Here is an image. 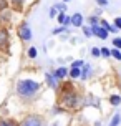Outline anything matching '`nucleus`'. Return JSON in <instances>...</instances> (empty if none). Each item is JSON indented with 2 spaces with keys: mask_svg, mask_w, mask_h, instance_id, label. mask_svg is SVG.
<instances>
[{
  "mask_svg": "<svg viewBox=\"0 0 121 126\" xmlns=\"http://www.w3.org/2000/svg\"><path fill=\"white\" fill-rule=\"evenodd\" d=\"M38 91H40V83L35 80L25 78V80H20L17 83V93L22 98H33Z\"/></svg>",
  "mask_w": 121,
  "mask_h": 126,
  "instance_id": "f257e3e1",
  "label": "nucleus"
},
{
  "mask_svg": "<svg viewBox=\"0 0 121 126\" xmlns=\"http://www.w3.org/2000/svg\"><path fill=\"white\" fill-rule=\"evenodd\" d=\"M60 101H61V105H63L65 108L73 110V108H76L78 105H80V96L71 90V86H65V91L61 93Z\"/></svg>",
  "mask_w": 121,
  "mask_h": 126,
  "instance_id": "f03ea898",
  "label": "nucleus"
},
{
  "mask_svg": "<svg viewBox=\"0 0 121 126\" xmlns=\"http://www.w3.org/2000/svg\"><path fill=\"white\" fill-rule=\"evenodd\" d=\"M20 126H45L43 120L37 116V114H30V116H27L23 118V121L20 123Z\"/></svg>",
  "mask_w": 121,
  "mask_h": 126,
  "instance_id": "7ed1b4c3",
  "label": "nucleus"
},
{
  "mask_svg": "<svg viewBox=\"0 0 121 126\" xmlns=\"http://www.w3.org/2000/svg\"><path fill=\"white\" fill-rule=\"evenodd\" d=\"M18 35L23 42H28V40L32 38V30H30L28 23H22V25L18 27Z\"/></svg>",
  "mask_w": 121,
  "mask_h": 126,
  "instance_id": "20e7f679",
  "label": "nucleus"
},
{
  "mask_svg": "<svg viewBox=\"0 0 121 126\" xmlns=\"http://www.w3.org/2000/svg\"><path fill=\"white\" fill-rule=\"evenodd\" d=\"M8 42H10L8 32L5 28H0V50H7L8 48Z\"/></svg>",
  "mask_w": 121,
  "mask_h": 126,
  "instance_id": "39448f33",
  "label": "nucleus"
},
{
  "mask_svg": "<svg viewBox=\"0 0 121 126\" xmlns=\"http://www.w3.org/2000/svg\"><path fill=\"white\" fill-rule=\"evenodd\" d=\"M91 32H93V35H96V37L101 38V40H106L108 38V30H105L101 25H93L91 27Z\"/></svg>",
  "mask_w": 121,
  "mask_h": 126,
  "instance_id": "423d86ee",
  "label": "nucleus"
},
{
  "mask_svg": "<svg viewBox=\"0 0 121 126\" xmlns=\"http://www.w3.org/2000/svg\"><path fill=\"white\" fill-rule=\"evenodd\" d=\"M45 80H46V83H48V86H51V88H58V78L53 73H46L45 75Z\"/></svg>",
  "mask_w": 121,
  "mask_h": 126,
  "instance_id": "0eeeda50",
  "label": "nucleus"
},
{
  "mask_svg": "<svg viewBox=\"0 0 121 126\" xmlns=\"http://www.w3.org/2000/svg\"><path fill=\"white\" fill-rule=\"evenodd\" d=\"M71 25H75V27H81V25H83V17H81V13H75V15L71 17Z\"/></svg>",
  "mask_w": 121,
  "mask_h": 126,
  "instance_id": "6e6552de",
  "label": "nucleus"
},
{
  "mask_svg": "<svg viewBox=\"0 0 121 126\" xmlns=\"http://www.w3.org/2000/svg\"><path fill=\"white\" fill-rule=\"evenodd\" d=\"M53 75L57 76L58 80H63L65 76L68 75V70L65 68V66H60V68H58V70H55V73H53Z\"/></svg>",
  "mask_w": 121,
  "mask_h": 126,
  "instance_id": "1a4fd4ad",
  "label": "nucleus"
},
{
  "mask_svg": "<svg viewBox=\"0 0 121 126\" xmlns=\"http://www.w3.org/2000/svg\"><path fill=\"white\" fill-rule=\"evenodd\" d=\"M90 75H91V66L85 63V66L81 68V80H86Z\"/></svg>",
  "mask_w": 121,
  "mask_h": 126,
  "instance_id": "9d476101",
  "label": "nucleus"
},
{
  "mask_svg": "<svg viewBox=\"0 0 121 126\" xmlns=\"http://www.w3.org/2000/svg\"><path fill=\"white\" fill-rule=\"evenodd\" d=\"M70 76L71 78H81V68H71Z\"/></svg>",
  "mask_w": 121,
  "mask_h": 126,
  "instance_id": "9b49d317",
  "label": "nucleus"
},
{
  "mask_svg": "<svg viewBox=\"0 0 121 126\" xmlns=\"http://www.w3.org/2000/svg\"><path fill=\"white\" fill-rule=\"evenodd\" d=\"M109 103L113 105V106H118L121 103V96H118V94H113V96H109Z\"/></svg>",
  "mask_w": 121,
  "mask_h": 126,
  "instance_id": "f8f14e48",
  "label": "nucleus"
},
{
  "mask_svg": "<svg viewBox=\"0 0 121 126\" xmlns=\"http://www.w3.org/2000/svg\"><path fill=\"white\" fill-rule=\"evenodd\" d=\"M120 123H121V116H120V114H115L113 120L109 121V126H118Z\"/></svg>",
  "mask_w": 121,
  "mask_h": 126,
  "instance_id": "ddd939ff",
  "label": "nucleus"
},
{
  "mask_svg": "<svg viewBox=\"0 0 121 126\" xmlns=\"http://www.w3.org/2000/svg\"><path fill=\"white\" fill-rule=\"evenodd\" d=\"M0 126H20V125H17L13 120H3L0 121Z\"/></svg>",
  "mask_w": 121,
  "mask_h": 126,
  "instance_id": "4468645a",
  "label": "nucleus"
},
{
  "mask_svg": "<svg viewBox=\"0 0 121 126\" xmlns=\"http://www.w3.org/2000/svg\"><path fill=\"white\" fill-rule=\"evenodd\" d=\"M85 66V62L83 60H76V62L71 63V68H83Z\"/></svg>",
  "mask_w": 121,
  "mask_h": 126,
  "instance_id": "2eb2a0df",
  "label": "nucleus"
},
{
  "mask_svg": "<svg viewBox=\"0 0 121 126\" xmlns=\"http://www.w3.org/2000/svg\"><path fill=\"white\" fill-rule=\"evenodd\" d=\"M28 57H30V58H35V57H37V48H35V47L28 48Z\"/></svg>",
  "mask_w": 121,
  "mask_h": 126,
  "instance_id": "dca6fc26",
  "label": "nucleus"
},
{
  "mask_svg": "<svg viewBox=\"0 0 121 126\" xmlns=\"http://www.w3.org/2000/svg\"><path fill=\"white\" fill-rule=\"evenodd\" d=\"M111 55H113L116 60H121V51L118 50V48H116V50H111Z\"/></svg>",
  "mask_w": 121,
  "mask_h": 126,
  "instance_id": "f3484780",
  "label": "nucleus"
},
{
  "mask_svg": "<svg viewBox=\"0 0 121 126\" xmlns=\"http://www.w3.org/2000/svg\"><path fill=\"white\" fill-rule=\"evenodd\" d=\"M66 18H68V17H66L65 13H60V15H58V22H60L61 25H65V22H66Z\"/></svg>",
  "mask_w": 121,
  "mask_h": 126,
  "instance_id": "a211bd4d",
  "label": "nucleus"
},
{
  "mask_svg": "<svg viewBox=\"0 0 121 126\" xmlns=\"http://www.w3.org/2000/svg\"><path fill=\"white\" fill-rule=\"evenodd\" d=\"M83 33H85L86 37H91V35H93V32H91L90 27H83Z\"/></svg>",
  "mask_w": 121,
  "mask_h": 126,
  "instance_id": "6ab92c4d",
  "label": "nucleus"
},
{
  "mask_svg": "<svg viewBox=\"0 0 121 126\" xmlns=\"http://www.w3.org/2000/svg\"><path fill=\"white\" fill-rule=\"evenodd\" d=\"M91 55H93V57H100V55H101V48H93V50H91Z\"/></svg>",
  "mask_w": 121,
  "mask_h": 126,
  "instance_id": "aec40b11",
  "label": "nucleus"
},
{
  "mask_svg": "<svg viewBox=\"0 0 121 126\" xmlns=\"http://www.w3.org/2000/svg\"><path fill=\"white\" fill-rule=\"evenodd\" d=\"M101 55H103V57H109V55H111L109 48H101Z\"/></svg>",
  "mask_w": 121,
  "mask_h": 126,
  "instance_id": "412c9836",
  "label": "nucleus"
},
{
  "mask_svg": "<svg viewBox=\"0 0 121 126\" xmlns=\"http://www.w3.org/2000/svg\"><path fill=\"white\" fill-rule=\"evenodd\" d=\"M113 45H115L116 48H121V38H115L113 40Z\"/></svg>",
  "mask_w": 121,
  "mask_h": 126,
  "instance_id": "4be33fe9",
  "label": "nucleus"
},
{
  "mask_svg": "<svg viewBox=\"0 0 121 126\" xmlns=\"http://www.w3.org/2000/svg\"><path fill=\"white\" fill-rule=\"evenodd\" d=\"M23 2H25V0H12V3L15 7H22V5H23Z\"/></svg>",
  "mask_w": 121,
  "mask_h": 126,
  "instance_id": "5701e85b",
  "label": "nucleus"
},
{
  "mask_svg": "<svg viewBox=\"0 0 121 126\" xmlns=\"http://www.w3.org/2000/svg\"><path fill=\"white\" fill-rule=\"evenodd\" d=\"M100 23H101V27H103V28H105V30H109V27H111V25H109V23H108V22H105V20H101Z\"/></svg>",
  "mask_w": 121,
  "mask_h": 126,
  "instance_id": "b1692460",
  "label": "nucleus"
},
{
  "mask_svg": "<svg viewBox=\"0 0 121 126\" xmlns=\"http://www.w3.org/2000/svg\"><path fill=\"white\" fill-rule=\"evenodd\" d=\"M115 27H116V28H118V30H120V28H121V17H118V18L115 20Z\"/></svg>",
  "mask_w": 121,
  "mask_h": 126,
  "instance_id": "393cba45",
  "label": "nucleus"
},
{
  "mask_svg": "<svg viewBox=\"0 0 121 126\" xmlns=\"http://www.w3.org/2000/svg\"><path fill=\"white\" fill-rule=\"evenodd\" d=\"M61 32H65V27H60V28H55V30H53V33H55V35H58V33H61Z\"/></svg>",
  "mask_w": 121,
  "mask_h": 126,
  "instance_id": "a878e982",
  "label": "nucleus"
},
{
  "mask_svg": "<svg viewBox=\"0 0 121 126\" xmlns=\"http://www.w3.org/2000/svg\"><path fill=\"white\" fill-rule=\"evenodd\" d=\"M7 7V0H0V10H3Z\"/></svg>",
  "mask_w": 121,
  "mask_h": 126,
  "instance_id": "bb28decb",
  "label": "nucleus"
},
{
  "mask_svg": "<svg viewBox=\"0 0 121 126\" xmlns=\"http://www.w3.org/2000/svg\"><path fill=\"white\" fill-rule=\"evenodd\" d=\"M90 22H91V25H98V18H96V17H91Z\"/></svg>",
  "mask_w": 121,
  "mask_h": 126,
  "instance_id": "cd10ccee",
  "label": "nucleus"
},
{
  "mask_svg": "<svg viewBox=\"0 0 121 126\" xmlns=\"http://www.w3.org/2000/svg\"><path fill=\"white\" fill-rule=\"evenodd\" d=\"M57 15V8L53 7V8H50V17H55Z\"/></svg>",
  "mask_w": 121,
  "mask_h": 126,
  "instance_id": "c85d7f7f",
  "label": "nucleus"
},
{
  "mask_svg": "<svg viewBox=\"0 0 121 126\" xmlns=\"http://www.w3.org/2000/svg\"><path fill=\"white\" fill-rule=\"evenodd\" d=\"M96 2H98L100 5H106V3H108V0H96Z\"/></svg>",
  "mask_w": 121,
  "mask_h": 126,
  "instance_id": "c756f323",
  "label": "nucleus"
},
{
  "mask_svg": "<svg viewBox=\"0 0 121 126\" xmlns=\"http://www.w3.org/2000/svg\"><path fill=\"white\" fill-rule=\"evenodd\" d=\"M108 32H113V33H115V32H118V28H116L115 25H111V27H109V30H108Z\"/></svg>",
  "mask_w": 121,
  "mask_h": 126,
  "instance_id": "7c9ffc66",
  "label": "nucleus"
},
{
  "mask_svg": "<svg viewBox=\"0 0 121 126\" xmlns=\"http://www.w3.org/2000/svg\"><path fill=\"white\" fill-rule=\"evenodd\" d=\"M53 126H60V125H58V123H53Z\"/></svg>",
  "mask_w": 121,
  "mask_h": 126,
  "instance_id": "2f4dec72",
  "label": "nucleus"
},
{
  "mask_svg": "<svg viewBox=\"0 0 121 126\" xmlns=\"http://www.w3.org/2000/svg\"><path fill=\"white\" fill-rule=\"evenodd\" d=\"M63 2H68V0H63Z\"/></svg>",
  "mask_w": 121,
  "mask_h": 126,
  "instance_id": "473e14b6",
  "label": "nucleus"
}]
</instances>
